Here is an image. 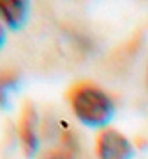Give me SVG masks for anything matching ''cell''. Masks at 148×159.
Masks as SVG:
<instances>
[{"label": "cell", "instance_id": "obj_1", "mask_svg": "<svg viewBox=\"0 0 148 159\" xmlns=\"http://www.w3.org/2000/svg\"><path fill=\"white\" fill-rule=\"evenodd\" d=\"M69 105L73 114L86 127H103L114 116L113 98L92 83H79L69 90Z\"/></svg>", "mask_w": 148, "mask_h": 159}, {"label": "cell", "instance_id": "obj_2", "mask_svg": "<svg viewBox=\"0 0 148 159\" xmlns=\"http://www.w3.org/2000/svg\"><path fill=\"white\" fill-rule=\"evenodd\" d=\"M96 152L99 159H133L135 155L131 140L124 133L113 127H105L99 133Z\"/></svg>", "mask_w": 148, "mask_h": 159}, {"label": "cell", "instance_id": "obj_3", "mask_svg": "<svg viewBox=\"0 0 148 159\" xmlns=\"http://www.w3.org/2000/svg\"><path fill=\"white\" fill-rule=\"evenodd\" d=\"M19 139L26 157H34L39 152V131H38V112L32 105L25 107L19 122Z\"/></svg>", "mask_w": 148, "mask_h": 159}, {"label": "cell", "instance_id": "obj_4", "mask_svg": "<svg viewBox=\"0 0 148 159\" xmlns=\"http://www.w3.org/2000/svg\"><path fill=\"white\" fill-rule=\"evenodd\" d=\"M30 4L25 0H0V23L8 28L19 30L26 25Z\"/></svg>", "mask_w": 148, "mask_h": 159}, {"label": "cell", "instance_id": "obj_5", "mask_svg": "<svg viewBox=\"0 0 148 159\" xmlns=\"http://www.w3.org/2000/svg\"><path fill=\"white\" fill-rule=\"evenodd\" d=\"M21 81L19 75L12 69H2L0 71V109H10L12 98L17 92Z\"/></svg>", "mask_w": 148, "mask_h": 159}, {"label": "cell", "instance_id": "obj_6", "mask_svg": "<svg viewBox=\"0 0 148 159\" xmlns=\"http://www.w3.org/2000/svg\"><path fill=\"white\" fill-rule=\"evenodd\" d=\"M77 140H73V137H62V144L54 150H51L45 159H73L77 153V144H73Z\"/></svg>", "mask_w": 148, "mask_h": 159}, {"label": "cell", "instance_id": "obj_7", "mask_svg": "<svg viewBox=\"0 0 148 159\" xmlns=\"http://www.w3.org/2000/svg\"><path fill=\"white\" fill-rule=\"evenodd\" d=\"M4 41H6V32H4V26L0 25V49H2V45H4Z\"/></svg>", "mask_w": 148, "mask_h": 159}]
</instances>
